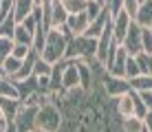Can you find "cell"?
<instances>
[{
	"label": "cell",
	"mask_w": 152,
	"mask_h": 132,
	"mask_svg": "<svg viewBox=\"0 0 152 132\" xmlns=\"http://www.w3.org/2000/svg\"><path fill=\"white\" fill-rule=\"evenodd\" d=\"M15 18H13V13L11 15H7V18L0 22V35H9V38H13V31H15Z\"/></svg>",
	"instance_id": "603a6c76"
},
{
	"label": "cell",
	"mask_w": 152,
	"mask_h": 132,
	"mask_svg": "<svg viewBox=\"0 0 152 132\" xmlns=\"http://www.w3.org/2000/svg\"><path fill=\"white\" fill-rule=\"evenodd\" d=\"M128 57L130 53L124 49V44L117 46V51H115V55L108 60L106 64V71L108 75H117V77H126V64H128Z\"/></svg>",
	"instance_id": "9c48e42d"
},
{
	"label": "cell",
	"mask_w": 152,
	"mask_h": 132,
	"mask_svg": "<svg viewBox=\"0 0 152 132\" xmlns=\"http://www.w3.org/2000/svg\"><path fill=\"white\" fill-rule=\"evenodd\" d=\"M150 29H152V24H150Z\"/></svg>",
	"instance_id": "e575fe53"
},
{
	"label": "cell",
	"mask_w": 152,
	"mask_h": 132,
	"mask_svg": "<svg viewBox=\"0 0 152 132\" xmlns=\"http://www.w3.org/2000/svg\"><path fill=\"white\" fill-rule=\"evenodd\" d=\"M106 9H108V15H110V20H113L115 15L124 9V0H108V2H106Z\"/></svg>",
	"instance_id": "f1b7e54d"
},
{
	"label": "cell",
	"mask_w": 152,
	"mask_h": 132,
	"mask_svg": "<svg viewBox=\"0 0 152 132\" xmlns=\"http://www.w3.org/2000/svg\"><path fill=\"white\" fill-rule=\"evenodd\" d=\"M148 73H152V53L148 55Z\"/></svg>",
	"instance_id": "1f68e13d"
},
{
	"label": "cell",
	"mask_w": 152,
	"mask_h": 132,
	"mask_svg": "<svg viewBox=\"0 0 152 132\" xmlns=\"http://www.w3.org/2000/svg\"><path fill=\"white\" fill-rule=\"evenodd\" d=\"M141 64H139V60H137V55H130L128 57V64H126V77L128 79H132V77H137L141 75Z\"/></svg>",
	"instance_id": "7402d4cb"
},
{
	"label": "cell",
	"mask_w": 152,
	"mask_h": 132,
	"mask_svg": "<svg viewBox=\"0 0 152 132\" xmlns=\"http://www.w3.org/2000/svg\"><path fill=\"white\" fill-rule=\"evenodd\" d=\"M22 62H24V60H20V57H15L13 53H11V55H7L2 62H0V73H2V75H7V77H13L15 73L20 71Z\"/></svg>",
	"instance_id": "2e32d148"
},
{
	"label": "cell",
	"mask_w": 152,
	"mask_h": 132,
	"mask_svg": "<svg viewBox=\"0 0 152 132\" xmlns=\"http://www.w3.org/2000/svg\"><path fill=\"white\" fill-rule=\"evenodd\" d=\"M134 22L141 26H150L152 24V0H141L139 11L134 15Z\"/></svg>",
	"instance_id": "e0dca14e"
},
{
	"label": "cell",
	"mask_w": 152,
	"mask_h": 132,
	"mask_svg": "<svg viewBox=\"0 0 152 132\" xmlns=\"http://www.w3.org/2000/svg\"><path fill=\"white\" fill-rule=\"evenodd\" d=\"M141 44H143V53H152V29L143 26V33H141Z\"/></svg>",
	"instance_id": "484cf974"
},
{
	"label": "cell",
	"mask_w": 152,
	"mask_h": 132,
	"mask_svg": "<svg viewBox=\"0 0 152 132\" xmlns=\"http://www.w3.org/2000/svg\"><path fill=\"white\" fill-rule=\"evenodd\" d=\"M82 86V75H80V64L77 60H64V73H62V88L71 90V88Z\"/></svg>",
	"instance_id": "ba28073f"
},
{
	"label": "cell",
	"mask_w": 152,
	"mask_h": 132,
	"mask_svg": "<svg viewBox=\"0 0 152 132\" xmlns=\"http://www.w3.org/2000/svg\"><path fill=\"white\" fill-rule=\"evenodd\" d=\"M121 130H126V132H139V130H143L145 132L143 119L137 117V114H132V117H124L121 119Z\"/></svg>",
	"instance_id": "44dd1931"
},
{
	"label": "cell",
	"mask_w": 152,
	"mask_h": 132,
	"mask_svg": "<svg viewBox=\"0 0 152 132\" xmlns=\"http://www.w3.org/2000/svg\"><path fill=\"white\" fill-rule=\"evenodd\" d=\"M113 108L115 112L119 114V117H132L134 114V101H137V90H128L124 95H119V97H113Z\"/></svg>",
	"instance_id": "52a82bcc"
},
{
	"label": "cell",
	"mask_w": 152,
	"mask_h": 132,
	"mask_svg": "<svg viewBox=\"0 0 152 132\" xmlns=\"http://www.w3.org/2000/svg\"><path fill=\"white\" fill-rule=\"evenodd\" d=\"M64 7L69 13H82V11H86L88 0H64Z\"/></svg>",
	"instance_id": "d4e9b609"
},
{
	"label": "cell",
	"mask_w": 152,
	"mask_h": 132,
	"mask_svg": "<svg viewBox=\"0 0 152 132\" xmlns=\"http://www.w3.org/2000/svg\"><path fill=\"white\" fill-rule=\"evenodd\" d=\"M130 88L132 90H148L152 88V73H141V75L130 79Z\"/></svg>",
	"instance_id": "ffe728a7"
},
{
	"label": "cell",
	"mask_w": 152,
	"mask_h": 132,
	"mask_svg": "<svg viewBox=\"0 0 152 132\" xmlns=\"http://www.w3.org/2000/svg\"><path fill=\"white\" fill-rule=\"evenodd\" d=\"M35 7H38V0H15V4H13L15 22H22L24 18H29V15L35 11Z\"/></svg>",
	"instance_id": "5bb4252c"
},
{
	"label": "cell",
	"mask_w": 152,
	"mask_h": 132,
	"mask_svg": "<svg viewBox=\"0 0 152 132\" xmlns=\"http://www.w3.org/2000/svg\"><path fill=\"white\" fill-rule=\"evenodd\" d=\"M88 24H91V18H88L86 11H82V13H69L66 26H69L71 35H82V33H86Z\"/></svg>",
	"instance_id": "30bf717a"
},
{
	"label": "cell",
	"mask_w": 152,
	"mask_h": 132,
	"mask_svg": "<svg viewBox=\"0 0 152 132\" xmlns=\"http://www.w3.org/2000/svg\"><path fill=\"white\" fill-rule=\"evenodd\" d=\"M66 20H69V11L64 7V0H53L51 2V26L60 29L62 24H66Z\"/></svg>",
	"instance_id": "7c38bea8"
},
{
	"label": "cell",
	"mask_w": 152,
	"mask_h": 132,
	"mask_svg": "<svg viewBox=\"0 0 152 132\" xmlns=\"http://www.w3.org/2000/svg\"><path fill=\"white\" fill-rule=\"evenodd\" d=\"M95 55H97V38H91L86 33L69 38L64 60H95Z\"/></svg>",
	"instance_id": "3957f363"
},
{
	"label": "cell",
	"mask_w": 152,
	"mask_h": 132,
	"mask_svg": "<svg viewBox=\"0 0 152 132\" xmlns=\"http://www.w3.org/2000/svg\"><path fill=\"white\" fill-rule=\"evenodd\" d=\"M141 33H143V26L137 24L132 20V24L128 26V31H126L121 44L124 49L130 53V55H139V53H143V44H141Z\"/></svg>",
	"instance_id": "277c9868"
},
{
	"label": "cell",
	"mask_w": 152,
	"mask_h": 132,
	"mask_svg": "<svg viewBox=\"0 0 152 132\" xmlns=\"http://www.w3.org/2000/svg\"><path fill=\"white\" fill-rule=\"evenodd\" d=\"M108 24H110V15H108V9H104L95 20H91V24H88V29H86V35H91V38H99Z\"/></svg>",
	"instance_id": "4fadbf2b"
},
{
	"label": "cell",
	"mask_w": 152,
	"mask_h": 132,
	"mask_svg": "<svg viewBox=\"0 0 152 132\" xmlns=\"http://www.w3.org/2000/svg\"><path fill=\"white\" fill-rule=\"evenodd\" d=\"M137 95H139V99L143 101V106L145 108H152V88H148V90H137Z\"/></svg>",
	"instance_id": "f546056e"
},
{
	"label": "cell",
	"mask_w": 152,
	"mask_h": 132,
	"mask_svg": "<svg viewBox=\"0 0 152 132\" xmlns=\"http://www.w3.org/2000/svg\"><path fill=\"white\" fill-rule=\"evenodd\" d=\"M141 119H143V128H145V132H152V108L145 110V114H143Z\"/></svg>",
	"instance_id": "4dcf8cb0"
},
{
	"label": "cell",
	"mask_w": 152,
	"mask_h": 132,
	"mask_svg": "<svg viewBox=\"0 0 152 132\" xmlns=\"http://www.w3.org/2000/svg\"><path fill=\"white\" fill-rule=\"evenodd\" d=\"M106 2H108V0H104V4H106Z\"/></svg>",
	"instance_id": "836d02e7"
},
{
	"label": "cell",
	"mask_w": 152,
	"mask_h": 132,
	"mask_svg": "<svg viewBox=\"0 0 152 132\" xmlns=\"http://www.w3.org/2000/svg\"><path fill=\"white\" fill-rule=\"evenodd\" d=\"M69 33H64L62 29H53L51 26L46 31V38H44V46L40 51V57H44L49 64H57V62L64 60V53L66 46H69Z\"/></svg>",
	"instance_id": "6da1fadb"
},
{
	"label": "cell",
	"mask_w": 152,
	"mask_h": 132,
	"mask_svg": "<svg viewBox=\"0 0 152 132\" xmlns=\"http://www.w3.org/2000/svg\"><path fill=\"white\" fill-rule=\"evenodd\" d=\"M0 117H2V108H0Z\"/></svg>",
	"instance_id": "d6a6232c"
},
{
	"label": "cell",
	"mask_w": 152,
	"mask_h": 132,
	"mask_svg": "<svg viewBox=\"0 0 152 132\" xmlns=\"http://www.w3.org/2000/svg\"><path fill=\"white\" fill-rule=\"evenodd\" d=\"M102 88H104V93H106L108 99L119 97V95L132 90V88H130V79L128 77H117V75H106L102 79Z\"/></svg>",
	"instance_id": "5b68a950"
},
{
	"label": "cell",
	"mask_w": 152,
	"mask_h": 132,
	"mask_svg": "<svg viewBox=\"0 0 152 132\" xmlns=\"http://www.w3.org/2000/svg\"><path fill=\"white\" fill-rule=\"evenodd\" d=\"M15 86H18V90H20V99H24V97H29L31 93L38 90V77L31 75L27 79H20V82H15Z\"/></svg>",
	"instance_id": "d6986e66"
},
{
	"label": "cell",
	"mask_w": 152,
	"mask_h": 132,
	"mask_svg": "<svg viewBox=\"0 0 152 132\" xmlns=\"http://www.w3.org/2000/svg\"><path fill=\"white\" fill-rule=\"evenodd\" d=\"M31 51H33V46H29V44H20V42H15V44H13V51H11V53H13L15 57H20V60H24V57H27Z\"/></svg>",
	"instance_id": "4316f807"
},
{
	"label": "cell",
	"mask_w": 152,
	"mask_h": 132,
	"mask_svg": "<svg viewBox=\"0 0 152 132\" xmlns=\"http://www.w3.org/2000/svg\"><path fill=\"white\" fill-rule=\"evenodd\" d=\"M64 128V112L60 110V106L55 101H44L38 106L35 112V130L42 132H55Z\"/></svg>",
	"instance_id": "7a4b0ae2"
},
{
	"label": "cell",
	"mask_w": 152,
	"mask_h": 132,
	"mask_svg": "<svg viewBox=\"0 0 152 132\" xmlns=\"http://www.w3.org/2000/svg\"><path fill=\"white\" fill-rule=\"evenodd\" d=\"M0 97H20V90L11 77L0 73Z\"/></svg>",
	"instance_id": "ac0fdd59"
},
{
	"label": "cell",
	"mask_w": 152,
	"mask_h": 132,
	"mask_svg": "<svg viewBox=\"0 0 152 132\" xmlns=\"http://www.w3.org/2000/svg\"><path fill=\"white\" fill-rule=\"evenodd\" d=\"M20 104H22V99L20 97H0V108H2V114L7 117L11 123H15V114H18L20 110Z\"/></svg>",
	"instance_id": "9a60e30c"
},
{
	"label": "cell",
	"mask_w": 152,
	"mask_h": 132,
	"mask_svg": "<svg viewBox=\"0 0 152 132\" xmlns=\"http://www.w3.org/2000/svg\"><path fill=\"white\" fill-rule=\"evenodd\" d=\"M110 24H113V33H115V38L121 42V40H124V35H126V31H128V26L132 24V18H130V15L121 9V11H119V13L110 20Z\"/></svg>",
	"instance_id": "8fae6325"
},
{
	"label": "cell",
	"mask_w": 152,
	"mask_h": 132,
	"mask_svg": "<svg viewBox=\"0 0 152 132\" xmlns=\"http://www.w3.org/2000/svg\"><path fill=\"white\" fill-rule=\"evenodd\" d=\"M139 4H141V0H124V11L134 20V15L139 11Z\"/></svg>",
	"instance_id": "83f0119b"
},
{
	"label": "cell",
	"mask_w": 152,
	"mask_h": 132,
	"mask_svg": "<svg viewBox=\"0 0 152 132\" xmlns=\"http://www.w3.org/2000/svg\"><path fill=\"white\" fill-rule=\"evenodd\" d=\"M13 44H15L13 38H9V35H0V62H2L7 55H11Z\"/></svg>",
	"instance_id": "cb8c5ba5"
},
{
	"label": "cell",
	"mask_w": 152,
	"mask_h": 132,
	"mask_svg": "<svg viewBox=\"0 0 152 132\" xmlns=\"http://www.w3.org/2000/svg\"><path fill=\"white\" fill-rule=\"evenodd\" d=\"M35 112H38V106L22 101L20 110L15 114V130H35Z\"/></svg>",
	"instance_id": "8992f818"
}]
</instances>
